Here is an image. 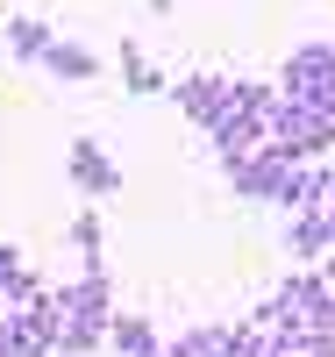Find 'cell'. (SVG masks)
Masks as SVG:
<instances>
[{
  "mask_svg": "<svg viewBox=\"0 0 335 357\" xmlns=\"http://www.w3.org/2000/svg\"><path fill=\"white\" fill-rule=\"evenodd\" d=\"M314 178H321V158H293V151H279V143H264V151L228 178V186H235L242 200H257V207L293 215V207L314 200Z\"/></svg>",
  "mask_w": 335,
  "mask_h": 357,
  "instance_id": "obj_1",
  "label": "cell"
},
{
  "mask_svg": "<svg viewBox=\"0 0 335 357\" xmlns=\"http://www.w3.org/2000/svg\"><path fill=\"white\" fill-rule=\"evenodd\" d=\"M264 136L279 143V151H293V158H328V151H335V107L271 93V107H264Z\"/></svg>",
  "mask_w": 335,
  "mask_h": 357,
  "instance_id": "obj_2",
  "label": "cell"
},
{
  "mask_svg": "<svg viewBox=\"0 0 335 357\" xmlns=\"http://www.w3.org/2000/svg\"><path fill=\"white\" fill-rule=\"evenodd\" d=\"M257 321H264V329H335V279L293 272V279L257 307Z\"/></svg>",
  "mask_w": 335,
  "mask_h": 357,
  "instance_id": "obj_3",
  "label": "cell"
},
{
  "mask_svg": "<svg viewBox=\"0 0 335 357\" xmlns=\"http://www.w3.org/2000/svg\"><path fill=\"white\" fill-rule=\"evenodd\" d=\"M279 93L286 100H321L335 107V43H299L279 72Z\"/></svg>",
  "mask_w": 335,
  "mask_h": 357,
  "instance_id": "obj_4",
  "label": "cell"
},
{
  "mask_svg": "<svg viewBox=\"0 0 335 357\" xmlns=\"http://www.w3.org/2000/svg\"><path fill=\"white\" fill-rule=\"evenodd\" d=\"M72 178H79L86 200H114L121 193V165L100 151V143H72Z\"/></svg>",
  "mask_w": 335,
  "mask_h": 357,
  "instance_id": "obj_5",
  "label": "cell"
},
{
  "mask_svg": "<svg viewBox=\"0 0 335 357\" xmlns=\"http://www.w3.org/2000/svg\"><path fill=\"white\" fill-rule=\"evenodd\" d=\"M286 250H293V257H328V250H335L328 207H293V215H286Z\"/></svg>",
  "mask_w": 335,
  "mask_h": 357,
  "instance_id": "obj_6",
  "label": "cell"
},
{
  "mask_svg": "<svg viewBox=\"0 0 335 357\" xmlns=\"http://www.w3.org/2000/svg\"><path fill=\"white\" fill-rule=\"evenodd\" d=\"M221 93H228V72H193V79H178L171 86V100L186 107V122H215V107H221Z\"/></svg>",
  "mask_w": 335,
  "mask_h": 357,
  "instance_id": "obj_7",
  "label": "cell"
},
{
  "mask_svg": "<svg viewBox=\"0 0 335 357\" xmlns=\"http://www.w3.org/2000/svg\"><path fill=\"white\" fill-rule=\"evenodd\" d=\"M171 357H235V321H200L171 343Z\"/></svg>",
  "mask_w": 335,
  "mask_h": 357,
  "instance_id": "obj_8",
  "label": "cell"
},
{
  "mask_svg": "<svg viewBox=\"0 0 335 357\" xmlns=\"http://www.w3.org/2000/svg\"><path fill=\"white\" fill-rule=\"evenodd\" d=\"M107 343H114L121 357H157V350H164V336L150 329L143 314H114V321H107Z\"/></svg>",
  "mask_w": 335,
  "mask_h": 357,
  "instance_id": "obj_9",
  "label": "cell"
},
{
  "mask_svg": "<svg viewBox=\"0 0 335 357\" xmlns=\"http://www.w3.org/2000/svg\"><path fill=\"white\" fill-rule=\"evenodd\" d=\"M43 72H57V79L79 86V79H100V57L86 50V43H50V50H43Z\"/></svg>",
  "mask_w": 335,
  "mask_h": 357,
  "instance_id": "obj_10",
  "label": "cell"
},
{
  "mask_svg": "<svg viewBox=\"0 0 335 357\" xmlns=\"http://www.w3.org/2000/svg\"><path fill=\"white\" fill-rule=\"evenodd\" d=\"M50 43H57V36H50L36 15H15V22H8V50L22 57V65H43V50H50Z\"/></svg>",
  "mask_w": 335,
  "mask_h": 357,
  "instance_id": "obj_11",
  "label": "cell"
},
{
  "mask_svg": "<svg viewBox=\"0 0 335 357\" xmlns=\"http://www.w3.org/2000/svg\"><path fill=\"white\" fill-rule=\"evenodd\" d=\"M121 86H129V93H143V100H150V93H164L171 79H164L157 65H150V57H143L136 43H121Z\"/></svg>",
  "mask_w": 335,
  "mask_h": 357,
  "instance_id": "obj_12",
  "label": "cell"
},
{
  "mask_svg": "<svg viewBox=\"0 0 335 357\" xmlns=\"http://www.w3.org/2000/svg\"><path fill=\"white\" fill-rule=\"evenodd\" d=\"M72 243H79V257H86V264H100V243H107V229H100V215H93V207H86V215L72 222Z\"/></svg>",
  "mask_w": 335,
  "mask_h": 357,
  "instance_id": "obj_13",
  "label": "cell"
},
{
  "mask_svg": "<svg viewBox=\"0 0 335 357\" xmlns=\"http://www.w3.org/2000/svg\"><path fill=\"white\" fill-rule=\"evenodd\" d=\"M150 15H171V0H150Z\"/></svg>",
  "mask_w": 335,
  "mask_h": 357,
  "instance_id": "obj_14",
  "label": "cell"
}]
</instances>
